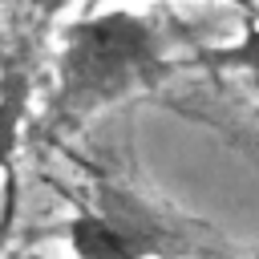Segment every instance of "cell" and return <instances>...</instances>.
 I'll return each instance as SVG.
<instances>
[{"mask_svg": "<svg viewBox=\"0 0 259 259\" xmlns=\"http://www.w3.org/2000/svg\"><path fill=\"white\" fill-rule=\"evenodd\" d=\"M255 259H259V251H255Z\"/></svg>", "mask_w": 259, "mask_h": 259, "instance_id": "obj_7", "label": "cell"}, {"mask_svg": "<svg viewBox=\"0 0 259 259\" xmlns=\"http://www.w3.org/2000/svg\"><path fill=\"white\" fill-rule=\"evenodd\" d=\"M227 4H235V8H243V12H251V0H227Z\"/></svg>", "mask_w": 259, "mask_h": 259, "instance_id": "obj_5", "label": "cell"}, {"mask_svg": "<svg viewBox=\"0 0 259 259\" xmlns=\"http://www.w3.org/2000/svg\"><path fill=\"white\" fill-rule=\"evenodd\" d=\"M202 65L210 69H227V73H243L255 89H259V24H247V32L231 45H214L202 49Z\"/></svg>", "mask_w": 259, "mask_h": 259, "instance_id": "obj_4", "label": "cell"}, {"mask_svg": "<svg viewBox=\"0 0 259 259\" xmlns=\"http://www.w3.org/2000/svg\"><path fill=\"white\" fill-rule=\"evenodd\" d=\"M40 4H61V0H40Z\"/></svg>", "mask_w": 259, "mask_h": 259, "instance_id": "obj_6", "label": "cell"}, {"mask_svg": "<svg viewBox=\"0 0 259 259\" xmlns=\"http://www.w3.org/2000/svg\"><path fill=\"white\" fill-rule=\"evenodd\" d=\"M65 239L77 259H142L130 231H121L117 223H109L97 210H77L65 227Z\"/></svg>", "mask_w": 259, "mask_h": 259, "instance_id": "obj_2", "label": "cell"}, {"mask_svg": "<svg viewBox=\"0 0 259 259\" xmlns=\"http://www.w3.org/2000/svg\"><path fill=\"white\" fill-rule=\"evenodd\" d=\"M28 97H32L28 73L24 69H8L0 77V166H8L16 158L24 121H28Z\"/></svg>", "mask_w": 259, "mask_h": 259, "instance_id": "obj_3", "label": "cell"}, {"mask_svg": "<svg viewBox=\"0 0 259 259\" xmlns=\"http://www.w3.org/2000/svg\"><path fill=\"white\" fill-rule=\"evenodd\" d=\"M158 73H162V40L146 16L121 8L93 12L65 28L53 105L65 117H85L146 89Z\"/></svg>", "mask_w": 259, "mask_h": 259, "instance_id": "obj_1", "label": "cell"}]
</instances>
